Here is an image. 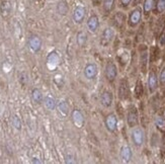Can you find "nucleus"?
I'll return each mask as SVG.
<instances>
[{
  "label": "nucleus",
  "instance_id": "obj_25",
  "mask_svg": "<svg viewBox=\"0 0 165 164\" xmlns=\"http://www.w3.org/2000/svg\"><path fill=\"white\" fill-rule=\"evenodd\" d=\"M12 125L13 127L15 128L16 130H21V121H20V119L17 117V115H14V117L12 118Z\"/></svg>",
  "mask_w": 165,
  "mask_h": 164
},
{
  "label": "nucleus",
  "instance_id": "obj_4",
  "mask_svg": "<svg viewBox=\"0 0 165 164\" xmlns=\"http://www.w3.org/2000/svg\"><path fill=\"white\" fill-rule=\"evenodd\" d=\"M28 47L33 52H39L42 48V40H41L40 37L37 36H31L28 39Z\"/></svg>",
  "mask_w": 165,
  "mask_h": 164
},
{
  "label": "nucleus",
  "instance_id": "obj_20",
  "mask_svg": "<svg viewBox=\"0 0 165 164\" xmlns=\"http://www.w3.org/2000/svg\"><path fill=\"white\" fill-rule=\"evenodd\" d=\"M57 11L61 15H65L68 12V4L65 1H60L57 5Z\"/></svg>",
  "mask_w": 165,
  "mask_h": 164
},
{
  "label": "nucleus",
  "instance_id": "obj_31",
  "mask_svg": "<svg viewBox=\"0 0 165 164\" xmlns=\"http://www.w3.org/2000/svg\"><path fill=\"white\" fill-rule=\"evenodd\" d=\"M33 163H41V161H40V160H37V158H33Z\"/></svg>",
  "mask_w": 165,
  "mask_h": 164
},
{
  "label": "nucleus",
  "instance_id": "obj_7",
  "mask_svg": "<svg viewBox=\"0 0 165 164\" xmlns=\"http://www.w3.org/2000/svg\"><path fill=\"white\" fill-rule=\"evenodd\" d=\"M85 12L86 10L83 6L78 5L75 7V9L73 11V19L76 24H81L83 21L84 17H85Z\"/></svg>",
  "mask_w": 165,
  "mask_h": 164
},
{
  "label": "nucleus",
  "instance_id": "obj_26",
  "mask_svg": "<svg viewBox=\"0 0 165 164\" xmlns=\"http://www.w3.org/2000/svg\"><path fill=\"white\" fill-rule=\"evenodd\" d=\"M155 125L160 129H164L165 128V120H164V119H162V118H160V117L156 118Z\"/></svg>",
  "mask_w": 165,
  "mask_h": 164
},
{
  "label": "nucleus",
  "instance_id": "obj_12",
  "mask_svg": "<svg viewBox=\"0 0 165 164\" xmlns=\"http://www.w3.org/2000/svg\"><path fill=\"white\" fill-rule=\"evenodd\" d=\"M100 100H101V103H102L103 106H106V107L111 106V104H112V94H111V92L107 91V90L103 91L102 94H101Z\"/></svg>",
  "mask_w": 165,
  "mask_h": 164
},
{
  "label": "nucleus",
  "instance_id": "obj_9",
  "mask_svg": "<svg viewBox=\"0 0 165 164\" xmlns=\"http://www.w3.org/2000/svg\"><path fill=\"white\" fill-rule=\"evenodd\" d=\"M132 138H133L134 143L136 144L137 146H141V145L143 144V141H144V133H143V131H142L141 129H139V128H136L135 130H133Z\"/></svg>",
  "mask_w": 165,
  "mask_h": 164
},
{
  "label": "nucleus",
  "instance_id": "obj_17",
  "mask_svg": "<svg viewBox=\"0 0 165 164\" xmlns=\"http://www.w3.org/2000/svg\"><path fill=\"white\" fill-rule=\"evenodd\" d=\"M58 110L60 111V114H62L63 115H67L69 114V106L65 100H61L58 103Z\"/></svg>",
  "mask_w": 165,
  "mask_h": 164
},
{
  "label": "nucleus",
  "instance_id": "obj_11",
  "mask_svg": "<svg viewBox=\"0 0 165 164\" xmlns=\"http://www.w3.org/2000/svg\"><path fill=\"white\" fill-rule=\"evenodd\" d=\"M127 123H128L129 127H131V128H134V127L138 125V114L135 109L129 110L128 117H127Z\"/></svg>",
  "mask_w": 165,
  "mask_h": 164
},
{
  "label": "nucleus",
  "instance_id": "obj_30",
  "mask_svg": "<svg viewBox=\"0 0 165 164\" xmlns=\"http://www.w3.org/2000/svg\"><path fill=\"white\" fill-rule=\"evenodd\" d=\"M160 80H161V82H165V69L162 71V73H161Z\"/></svg>",
  "mask_w": 165,
  "mask_h": 164
},
{
  "label": "nucleus",
  "instance_id": "obj_14",
  "mask_svg": "<svg viewBox=\"0 0 165 164\" xmlns=\"http://www.w3.org/2000/svg\"><path fill=\"white\" fill-rule=\"evenodd\" d=\"M121 157L125 162H129L132 158V150L129 146H123L121 149Z\"/></svg>",
  "mask_w": 165,
  "mask_h": 164
},
{
  "label": "nucleus",
  "instance_id": "obj_22",
  "mask_svg": "<svg viewBox=\"0 0 165 164\" xmlns=\"http://www.w3.org/2000/svg\"><path fill=\"white\" fill-rule=\"evenodd\" d=\"M87 42V36L85 35L84 32H78V35H77V44L79 45L80 47H83L85 43Z\"/></svg>",
  "mask_w": 165,
  "mask_h": 164
},
{
  "label": "nucleus",
  "instance_id": "obj_1",
  "mask_svg": "<svg viewBox=\"0 0 165 164\" xmlns=\"http://www.w3.org/2000/svg\"><path fill=\"white\" fill-rule=\"evenodd\" d=\"M84 76L86 79L88 80H92L96 77L97 73H98V68H97V65L94 63H88L87 65L84 67Z\"/></svg>",
  "mask_w": 165,
  "mask_h": 164
},
{
  "label": "nucleus",
  "instance_id": "obj_2",
  "mask_svg": "<svg viewBox=\"0 0 165 164\" xmlns=\"http://www.w3.org/2000/svg\"><path fill=\"white\" fill-rule=\"evenodd\" d=\"M118 76V69L112 62H108L106 66V77L108 81H114Z\"/></svg>",
  "mask_w": 165,
  "mask_h": 164
},
{
  "label": "nucleus",
  "instance_id": "obj_21",
  "mask_svg": "<svg viewBox=\"0 0 165 164\" xmlns=\"http://www.w3.org/2000/svg\"><path fill=\"white\" fill-rule=\"evenodd\" d=\"M124 21H125V15L122 13V12H118L115 13V15L114 16V22L115 24L117 25V27H122Z\"/></svg>",
  "mask_w": 165,
  "mask_h": 164
},
{
  "label": "nucleus",
  "instance_id": "obj_5",
  "mask_svg": "<svg viewBox=\"0 0 165 164\" xmlns=\"http://www.w3.org/2000/svg\"><path fill=\"white\" fill-rule=\"evenodd\" d=\"M104 125H106L107 131L115 132L117 130V126H118V119L115 117V114H108L106 118V121H104Z\"/></svg>",
  "mask_w": 165,
  "mask_h": 164
},
{
  "label": "nucleus",
  "instance_id": "obj_15",
  "mask_svg": "<svg viewBox=\"0 0 165 164\" xmlns=\"http://www.w3.org/2000/svg\"><path fill=\"white\" fill-rule=\"evenodd\" d=\"M44 102H45V106H46L47 109L50 110H54L56 109V106H57L55 98L52 97V96H47V97H45Z\"/></svg>",
  "mask_w": 165,
  "mask_h": 164
},
{
  "label": "nucleus",
  "instance_id": "obj_19",
  "mask_svg": "<svg viewBox=\"0 0 165 164\" xmlns=\"http://www.w3.org/2000/svg\"><path fill=\"white\" fill-rule=\"evenodd\" d=\"M115 0H102V8L106 13L111 12L114 9Z\"/></svg>",
  "mask_w": 165,
  "mask_h": 164
},
{
  "label": "nucleus",
  "instance_id": "obj_24",
  "mask_svg": "<svg viewBox=\"0 0 165 164\" xmlns=\"http://www.w3.org/2000/svg\"><path fill=\"white\" fill-rule=\"evenodd\" d=\"M155 5V0H145L144 2V11L146 13L147 12H150L153 7Z\"/></svg>",
  "mask_w": 165,
  "mask_h": 164
},
{
  "label": "nucleus",
  "instance_id": "obj_6",
  "mask_svg": "<svg viewBox=\"0 0 165 164\" xmlns=\"http://www.w3.org/2000/svg\"><path fill=\"white\" fill-rule=\"evenodd\" d=\"M115 36V32L111 28H106L101 33V46H107L111 42Z\"/></svg>",
  "mask_w": 165,
  "mask_h": 164
},
{
  "label": "nucleus",
  "instance_id": "obj_23",
  "mask_svg": "<svg viewBox=\"0 0 165 164\" xmlns=\"http://www.w3.org/2000/svg\"><path fill=\"white\" fill-rule=\"evenodd\" d=\"M10 9H11V6L9 4L8 1H3L2 4H1V13L2 15H8L9 12H10Z\"/></svg>",
  "mask_w": 165,
  "mask_h": 164
},
{
  "label": "nucleus",
  "instance_id": "obj_10",
  "mask_svg": "<svg viewBox=\"0 0 165 164\" xmlns=\"http://www.w3.org/2000/svg\"><path fill=\"white\" fill-rule=\"evenodd\" d=\"M87 28L91 32H95L99 28V19L97 15L93 14L87 19Z\"/></svg>",
  "mask_w": 165,
  "mask_h": 164
},
{
  "label": "nucleus",
  "instance_id": "obj_28",
  "mask_svg": "<svg viewBox=\"0 0 165 164\" xmlns=\"http://www.w3.org/2000/svg\"><path fill=\"white\" fill-rule=\"evenodd\" d=\"M121 1V4L123 5V6H128L130 3H131V1L132 0H119Z\"/></svg>",
  "mask_w": 165,
  "mask_h": 164
},
{
  "label": "nucleus",
  "instance_id": "obj_8",
  "mask_svg": "<svg viewBox=\"0 0 165 164\" xmlns=\"http://www.w3.org/2000/svg\"><path fill=\"white\" fill-rule=\"evenodd\" d=\"M141 16H142V11L140 8H136L134 9L132 12L130 14L129 17V24L132 25V27H135L137 25L139 22L141 20Z\"/></svg>",
  "mask_w": 165,
  "mask_h": 164
},
{
  "label": "nucleus",
  "instance_id": "obj_18",
  "mask_svg": "<svg viewBox=\"0 0 165 164\" xmlns=\"http://www.w3.org/2000/svg\"><path fill=\"white\" fill-rule=\"evenodd\" d=\"M148 85L150 90L153 91L157 86V77L155 73H150L149 74V79H148Z\"/></svg>",
  "mask_w": 165,
  "mask_h": 164
},
{
  "label": "nucleus",
  "instance_id": "obj_13",
  "mask_svg": "<svg viewBox=\"0 0 165 164\" xmlns=\"http://www.w3.org/2000/svg\"><path fill=\"white\" fill-rule=\"evenodd\" d=\"M60 61V57L57 52H51L47 57V63L49 66H56L58 65V63Z\"/></svg>",
  "mask_w": 165,
  "mask_h": 164
},
{
  "label": "nucleus",
  "instance_id": "obj_3",
  "mask_svg": "<svg viewBox=\"0 0 165 164\" xmlns=\"http://www.w3.org/2000/svg\"><path fill=\"white\" fill-rule=\"evenodd\" d=\"M71 117H72V120L74 125L77 127V128H82L84 126V115L81 113V110H73L72 114H71Z\"/></svg>",
  "mask_w": 165,
  "mask_h": 164
},
{
  "label": "nucleus",
  "instance_id": "obj_27",
  "mask_svg": "<svg viewBox=\"0 0 165 164\" xmlns=\"http://www.w3.org/2000/svg\"><path fill=\"white\" fill-rule=\"evenodd\" d=\"M157 10L159 12H162L165 10V0H158L157 2Z\"/></svg>",
  "mask_w": 165,
  "mask_h": 164
},
{
  "label": "nucleus",
  "instance_id": "obj_16",
  "mask_svg": "<svg viewBox=\"0 0 165 164\" xmlns=\"http://www.w3.org/2000/svg\"><path fill=\"white\" fill-rule=\"evenodd\" d=\"M32 97L33 99V101L37 102V103H41L43 101V99H44L42 91H41L40 89H37V88H35L32 91Z\"/></svg>",
  "mask_w": 165,
  "mask_h": 164
},
{
  "label": "nucleus",
  "instance_id": "obj_29",
  "mask_svg": "<svg viewBox=\"0 0 165 164\" xmlns=\"http://www.w3.org/2000/svg\"><path fill=\"white\" fill-rule=\"evenodd\" d=\"M93 6H98L102 3V0H91Z\"/></svg>",
  "mask_w": 165,
  "mask_h": 164
}]
</instances>
